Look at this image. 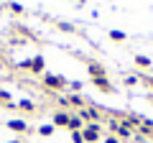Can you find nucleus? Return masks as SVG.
Masks as SVG:
<instances>
[{"instance_id": "1", "label": "nucleus", "mask_w": 153, "mask_h": 143, "mask_svg": "<svg viewBox=\"0 0 153 143\" xmlns=\"http://www.w3.org/2000/svg\"><path fill=\"white\" fill-rule=\"evenodd\" d=\"M82 136H84V141H87V143H94V141H97V136H100V125H89V128H84Z\"/></svg>"}, {"instance_id": "2", "label": "nucleus", "mask_w": 153, "mask_h": 143, "mask_svg": "<svg viewBox=\"0 0 153 143\" xmlns=\"http://www.w3.org/2000/svg\"><path fill=\"white\" fill-rule=\"evenodd\" d=\"M8 128H10V130L23 133V130H26V123H23V120H10V123H8Z\"/></svg>"}, {"instance_id": "3", "label": "nucleus", "mask_w": 153, "mask_h": 143, "mask_svg": "<svg viewBox=\"0 0 153 143\" xmlns=\"http://www.w3.org/2000/svg\"><path fill=\"white\" fill-rule=\"evenodd\" d=\"M46 84H51V87H61V84H64V79H61V77H54V74H49V77H46Z\"/></svg>"}, {"instance_id": "4", "label": "nucleus", "mask_w": 153, "mask_h": 143, "mask_svg": "<svg viewBox=\"0 0 153 143\" xmlns=\"http://www.w3.org/2000/svg\"><path fill=\"white\" fill-rule=\"evenodd\" d=\"M54 123H56V125H69V118H66L64 112H59V115L54 118Z\"/></svg>"}, {"instance_id": "5", "label": "nucleus", "mask_w": 153, "mask_h": 143, "mask_svg": "<svg viewBox=\"0 0 153 143\" xmlns=\"http://www.w3.org/2000/svg\"><path fill=\"white\" fill-rule=\"evenodd\" d=\"M69 128L71 130H79V128H82V120H79V118H69Z\"/></svg>"}, {"instance_id": "6", "label": "nucleus", "mask_w": 153, "mask_h": 143, "mask_svg": "<svg viewBox=\"0 0 153 143\" xmlns=\"http://www.w3.org/2000/svg\"><path fill=\"white\" fill-rule=\"evenodd\" d=\"M28 66H31L33 72H41V66H44V59H33V61H31Z\"/></svg>"}, {"instance_id": "7", "label": "nucleus", "mask_w": 153, "mask_h": 143, "mask_svg": "<svg viewBox=\"0 0 153 143\" xmlns=\"http://www.w3.org/2000/svg\"><path fill=\"white\" fill-rule=\"evenodd\" d=\"M71 143H84V136L79 130H74V133H71Z\"/></svg>"}, {"instance_id": "8", "label": "nucleus", "mask_w": 153, "mask_h": 143, "mask_svg": "<svg viewBox=\"0 0 153 143\" xmlns=\"http://www.w3.org/2000/svg\"><path fill=\"white\" fill-rule=\"evenodd\" d=\"M38 133H41V136H51L54 128H51V125H41V128H38Z\"/></svg>"}, {"instance_id": "9", "label": "nucleus", "mask_w": 153, "mask_h": 143, "mask_svg": "<svg viewBox=\"0 0 153 143\" xmlns=\"http://www.w3.org/2000/svg\"><path fill=\"white\" fill-rule=\"evenodd\" d=\"M107 143H117V141H115V138H110V141H107Z\"/></svg>"}, {"instance_id": "10", "label": "nucleus", "mask_w": 153, "mask_h": 143, "mask_svg": "<svg viewBox=\"0 0 153 143\" xmlns=\"http://www.w3.org/2000/svg\"><path fill=\"white\" fill-rule=\"evenodd\" d=\"M10 143H18V141H10Z\"/></svg>"}]
</instances>
